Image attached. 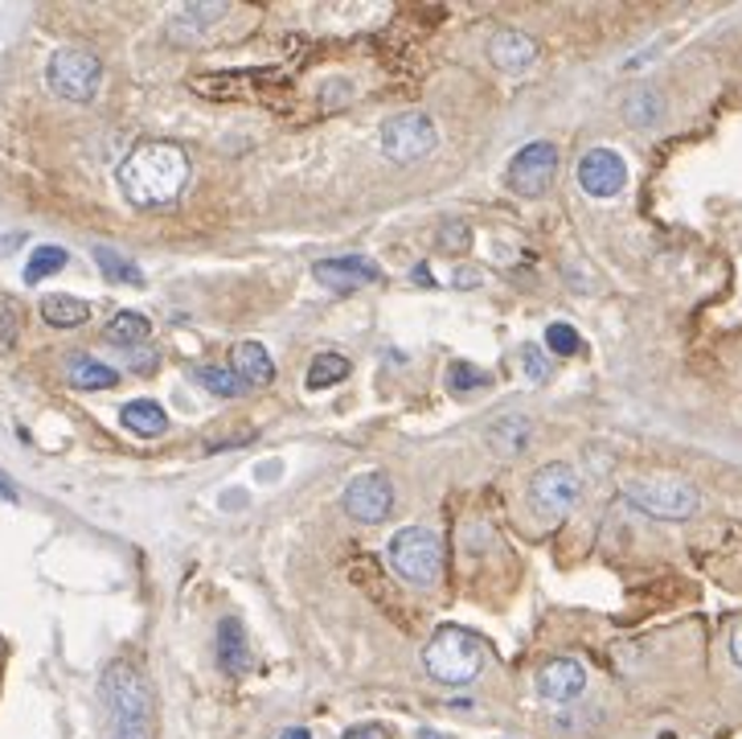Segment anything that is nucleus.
<instances>
[{
    "label": "nucleus",
    "instance_id": "obj_11",
    "mask_svg": "<svg viewBox=\"0 0 742 739\" xmlns=\"http://www.w3.org/2000/svg\"><path fill=\"white\" fill-rule=\"evenodd\" d=\"M574 173H578V186H583L587 198L607 202V198L623 193V186H628V160L619 157L616 148H604V144H599V148L583 153Z\"/></svg>",
    "mask_w": 742,
    "mask_h": 739
},
{
    "label": "nucleus",
    "instance_id": "obj_32",
    "mask_svg": "<svg viewBox=\"0 0 742 739\" xmlns=\"http://www.w3.org/2000/svg\"><path fill=\"white\" fill-rule=\"evenodd\" d=\"M345 739H390V731L382 724H357L345 731Z\"/></svg>",
    "mask_w": 742,
    "mask_h": 739
},
{
    "label": "nucleus",
    "instance_id": "obj_15",
    "mask_svg": "<svg viewBox=\"0 0 742 739\" xmlns=\"http://www.w3.org/2000/svg\"><path fill=\"white\" fill-rule=\"evenodd\" d=\"M484 440H488V448H493L496 457H505V460L521 457L529 444H533V419L521 415V411H505V415L488 419Z\"/></svg>",
    "mask_w": 742,
    "mask_h": 739
},
{
    "label": "nucleus",
    "instance_id": "obj_35",
    "mask_svg": "<svg viewBox=\"0 0 742 739\" xmlns=\"http://www.w3.org/2000/svg\"><path fill=\"white\" fill-rule=\"evenodd\" d=\"M730 658L742 670V625H734V632H730Z\"/></svg>",
    "mask_w": 742,
    "mask_h": 739
},
{
    "label": "nucleus",
    "instance_id": "obj_31",
    "mask_svg": "<svg viewBox=\"0 0 742 739\" xmlns=\"http://www.w3.org/2000/svg\"><path fill=\"white\" fill-rule=\"evenodd\" d=\"M521 362H526L529 382H546V378H550V358H546L538 346H521Z\"/></svg>",
    "mask_w": 742,
    "mask_h": 739
},
{
    "label": "nucleus",
    "instance_id": "obj_9",
    "mask_svg": "<svg viewBox=\"0 0 742 739\" xmlns=\"http://www.w3.org/2000/svg\"><path fill=\"white\" fill-rule=\"evenodd\" d=\"M578 493H583V481H578V472L571 464H546V469L533 472V481H529V502L538 514L546 518H566L574 505H578Z\"/></svg>",
    "mask_w": 742,
    "mask_h": 739
},
{
    "label": "nucleus",
    "instance_id": "obj_29",
    "mask_svg": "<svg viewBox=\"0 0 742 739\" xmlns=\"http://www.w3.org/2000/svg\"><path fill=\"white\" fill-rule=\"evenodd\" d=\"M546 349H550V354H558V358H571V354H578V329H574V325H566V321H554V325L546 329Z\"/></svg>",
    "mask_w": 742,
    "mask_h": 739
},
{
    "label": "nucleus",
    "instance_id": "obj_37",
    "mask_svg": "<svg viewBox=\"0 0 742 739\" xmlns=\"http://www.w3.org/2000/svg\"><path fill=\"white\" fill-rule=\"evenodd\" d=\"M0 497H4V502H16L13 485H9V481H4V477H0Z\"/></svg>",
    "mask_w": 742,
    "mask_h": 739
},
{
    "label": "nucleus",
    "instance_id": "obj_36",
    "mask_svg": "<svg viewBox=\"0 0 742 739\" xmlns=\"http://www.w3.org/2000/svg\"><path fill=\"white\" fill-rule=\"evenodd\" d=\"M279 739H312V736H308V727H288Z\"/></svg>",
    "mask_w": 742,
    "mask_h": 739
},
{
    "label": "nucleus",
    "instance_id": "obj_12",
    "mask_svg": "<svg viewBox=\"0 0 742 739\" xmlns=\"http://www.w3.org/2000/svg\"><path fill=\"white\" fill-rule=\"evenodd\" d=\"M533 691H538V698H546V703H574L578 694L587 691V670H583V661H574V658L546 661L538 670V678H533Z\"/></svg>",
    "mask_w": 742,
    "mask_h": 739
},
{
    "label": "nucleus",
    "instance_id": "obj_23",
    "mask_svg": "<svg viewBox=\"0 0 742 739\" xmlns=\"http://www.w3.org/2000/svg\"><path fill=\"white\" fill-rule=\"evenodd\" d=\"M349 378V358H340V354H321L316 362L308 366V391H328V387H337Z\"/></svg>",
    "mask_w": 742,
    "mask_h": 739
},
{
    "label": "nucleus",
    "instance_id": "obj_30",
    "mask_svg": "<svg viewBox=\"0 0 742 739\" xmlns=\"http://www.w3.org/2000/svg\"><path fill=\"white\" fill-rule=\"evenodd\" d=\"M16 333H21V316H16L13 300L0 296V349H9L16 341Z\"/></svg>",
    "mask_w": 742,
    "mask_h": 739
},
{
    "label": "nucleus",
    "instance_id": "obj_6",
    "mask_svg": "<svg viewBox=\"0 0 742 739\" xmlns=\"http://www.w3.org/2000/svg\"><path fill=\"white\" fill-rule=\"evenodd\" d=\"M386 555L406 583H423V587H427V583H435V575H439L443 542H439V535L427 530V526H406V530H398V535L390 538Z\"/></svg>",
    "mask_w": 742,
    "mask_h": 739
},
{
    "label": "nucleus",
    "instance_id": "obj_26",
    "mask_svg": "<svg viewBox=\"0 0 742 739\" xmlns=\"http://www.w3.org/2000/svg\"><path fill=\"white\" fill-rule=\"evenodd\" d=\"M94 259H99V268H103V276L115 283H144V276L136 271V264L132 259H124V255H115L111 247H94Z\"/></svg>",
    "mask_w": 742,
    "mask_h": 739
},
{
    "label": "nucleus",
    "instance_id": "obj_38",
    "mask_svg": "<svg viewBox=\"0 0 742 739\" xmlns=\"http://www.w3.org/2000/svg\"><path fill=\"white\" fill-rule=\"evenodd\" d=\"M418 739H451V736H443V731H435V727H423V731H418Z\"/></svg>",
    "mask_w": 742,
    "mask_h": 739
},
{
    "label": "nucleus",
    "instance_id": "obj_19",
    "mask_svg": "<svg viewBox=\"0 0 742 739\" xmlns=\"http://www.w3.org/2000/svg\"><path fill=\"white\" fill-rule=\"evenodd\" d=\"M623 120L632 127H656L665 120V94L656 87H636L623 103Z\"/></svg>",
    "mask_w": 742,
    "mask_h": 739
},
{
    "label": "nucleus",
    "instance_id": "obj_5",
    "mask_svg": "<svg viewBox=\"0 0 742 739\" xmlns=\"http://www.w3.org/2000/svg\"><path fill=\"white\" fill-rule=\"evenodd\" d=\"M46 82L49 91L66 99V103H91L94 94H99V82H103V63L94 58L91 49L66 46L49 58Z\"/></svg>",
    "mask_w": 742,
    "mask_h": 739
},
{
    "label": "nucleus",
    "instance_id": "obj_24",
    "mask_svg": "<svg viewBox=\"0 0 742 739\" xmlns=\"http://www.w3.org/2000/svg\"><path fill=\"white\" fill-rule=\"evenodd\" d=\"M193 378H198L210 394H217V399H231V394L243 391V382H238V374H234L231 366H193Z\"/></svg>",
    "mask_w": 742,
    "mask_h": 739
},
{
    "label": "nucleus",
    "instance_id": "obj_21",
    "mask_svg": "<svg viewBox=\"0 0 742 739\" xmlns=\"http://www.w3.org/2000/svg\"><path fill=\"white\" fill-rule=\"evenodd\" d=\"M42 316H46V325H54V329H78V325L91 316V304L70 296V292H54V296L42 300Z\"/></svg>",
    "mask_w": 742,
    "mask_h": 739
},
{
    "label": "nucleus",
    "instance_id": "obj_28",
    "mask_svg": "<svg viewBox=\"0 0 742 739\" xmlns=\"http://www.w3.org/2000/svg\"><path fill=\"white\" fill-rule=\"evenodd\" d=\"M435 243H439V251H451V255L468 251V247H472V226H468L464 219H448L439 226Z\"/></svg>",
    "mask_w": 742,
    "mask_h": 739
},
{
    "label": "nucleus",
    "instance_id": "obj_27",
    "mask_svg": "<svg viewBox=\"0 0 742 739\" xmlns=\"http://www.w3.org/2000/svg\"><path fill=\"white\" fill-rule=\"evenodd\" d=\"M493 378L484 374V370H476V366H468V362H456L448 370V391L451 394H472V391H484Z\"/></svg>",
    "mask_w": 742,
    "mask_h": 739
},
{
    "label": "nucleus",
    "instance_id": "obj_13",
    "mask_svg": "<svg viewBox=\"0 0 742 739\" xmlns=\"http://www.w3.org/2000/svg\"><path fill=\"white\" fill-rule=\"evenodd\" d=\"M312 276H316V283L333 288V292H353V288L373 283L382 271H378V264L366 259V255H340V259H321V264L312 268Z\"/></svg>",
    "mask_w": 742,
    "mask_h": 739
},
{
    "label": "nucleus",
    "instance_id": "obj_1",
    "mask_svg": "<svg viewBox=\"0 0 742 739\" xmlns=\"http://www.w3.org/2000/svg\"><path fill=\"white\" fill-rule=\"evenodd\" d=\"M120 189L139 210L177 202L189 186V157L172 141H144L120 160Z\"/></svg>",
    "mask_w": 742,
    "mask_h": 739
},
{
    "label": "nucleus",
    "instance_id": "obj_4",
    "mask_svg": "<svg viewBox=\"0 0 742 739\" xmlns=\"http://www.w3.org/2000/svg\"><path fill=\"white\" fill-rule=\"evenodd\" d=\"M623 497L636 510L668 522L694 518L701 510V493L689 481H681V477H632V481H623Z\"/></svg>",
    "mask_w": 742,
    "mask_h": 739
},
{
    "label": "nucleus",
    "instance_id": "obj_10",
    "mask_svg": "<svg viewBox=\"0 0 742 739\" xmlns=\"http://www.w3.org/2000/svg\"><path fill=\"white\" fill-rule=\"evenodd\" d=\"M340 505H345L349 518L366 522V526L386 522L390 510H394V485H390L386 472H361V477H353V481L345 485Z\"/></svg>",
    "mask_w": 742,
    "mask_h": 739
},
{
    "label": "nucleus",
    "instance_id": "obj_16",
    "mask_svg": "<svg viewBox=\"0 0 742 739\" xmlns=\"http://www.w3.org/2000/svg\"><path fill=\"white\" fill-rule=\"evenodd\" d=\"M231 370L238 374V382H250V387H267V382L276 378V362H271V354H267L259 341H243V346H234Z\"/></svg>",
    "mask_w": 742,
    "mask_h": 739
},
{
    "label": "nucleus",
    "instance_id": "obj_14",
    "mask_svg": "<svg viewBox=\"0 0 742 739\" xmlns=\"http://www.w3.org/2000/svg\"><path fill=\"white\" fill-rule=\"evenodd\" d=\"M488 63L505 75H526L538 63V42L521 30H496L488 37Z\"/></svg>",
    "mask_w": 742,
    "mask_h": 739
},
{
    "label": "nucleus",
    "instance_id": "obj_22",
    "mask_svg": "<svg viewBox=\"0 0 742 739\" xmlns=\"http://www.w3.org/2000/svg\"><path fill=\"white\" fill-rule=\"evenodd\" d=\"M148 337H153V325H148V316H144V313L111 316V325H108V341H111V346L136 349V346H144Z\"/></svg>",
    "mask_w": 742,
    "mask_h": 739
},
{
    "label": "nucleus",
    "instance_id": "obj_18",
    "mask_svg": "<svg viewBox=\"0 0 742 739\" xmlns=\"http://www.w3.org/2000/svg\"><path fill=\"white\" fill-rule=\"evenodd\" d=\"M217 661H222L226 674H243L247 670V632H243V625L234 616H226L217 625Z\"/></svg>",
    "mask_w": 742,
    "mask_h": 739
},
{
    "label": "nucleus",
    "instance_id": "obj_7",
    "mask_svg": "<svg viewBox=\"0 0 742 739\" xmlns=\"http://www.w3.org/2000/svg\"><path fill=\"white\" fill-rule=\"evenodd\" d=\"M378 144L394 165H415V160L431 157L435 144H439V132H435L431 115L423 111H398L390 115L386 124L378 127Z\"/></svg>",
    "mask_w": 742,
    "mask_h": 739
},
{
    "label": "nucleus",
    "instance_id": "obj_2",
    "mask_svg": "<svg viewBox=\"0 0 742 739\" xmlns=\"http://www.w3.org/2000/svg\"><path fill=\"white\" fill-rule=\"evenodd\" d=\"M108 710V739H148L153 727V694L132 661H111L99 682Z\"/></svg>",
    "mask_w": 742,
    "mask_h": 739
},
{
    "label": "nucleus",
    "instance_id": "obj_17",
    "mask_svg": "<svg viewBox=\"0 0 742 739\" xmlns=\"http://www.w3.org/2000/svg\"><path fill=\"white\" fill-rule=\"evenodd\" d=\"M120 419H124L127 432H136V436H144V440H156V436H165V432H169V415H165V407L153 403V399H136V403H127V407L120 411Z\"/></svg>",
    "mask_w": 742,
    "mask_h": 739
},
{
    "label": "nucleus",
    "instance_id": "obj_20",
    "mask_svg": "<svg viewBox=\"0 0 742 739\" xmlns=\"http://www.w3.org/2000/svg\"><path fill=\"white\" fill-rule=\"evenodd\" d=\"M66 378H70V387H78V391H111V387L120 382V374H115L111 366H103L99 358H87V354L70 358Z\"/></svg>",
    "mask_w": 742,
    "mask_h": 739
},
{
    "label": "nucleus",
    "instance_id": "obj_33",
    "mask_svg": "<svg viewBox=\"0 0 742 739\" xmlns=\"http://www.w3.org/2000/svg\"><path fill=\"white\" fill-rule=\"evenodd\" d=\"M222 13H226V4H214V9H186V16H181V21H198V25H210V21H217Z\"/></svg>",
    "mask_w": 742,
    "mask_h": 739
},
{
    "label": "nucleus",
    "instance_id": "obj_3",
    "mask_svg": "<svg viewBox=\"0 0 742 739\" xmlns=\"http://www.w3.org/2000/svg\"><path fill=\"white\" fill-rule=\"evenodd\" d=\"M484 661H488V649L480 637H472L468 629H439L427 641L423 649V670L439 682V686H468V682H476L480 670H484Z\"/></svg>",
    "mask_w": 742,
    "mask_h": 739
},
{
    "label": "nucleus",
    "instance_id": "obj_25",
    "mask_svg": "<svg viewBox=\"0 0 742 739\" xmlns=\"http://www.w3.org/2000/svg\"><path fill=\"white\" fill-rule=\"evenodd\" d=\"M66 259L70 255L63 251V247H37V251L30 255V264H25V283H42L46 276H54V271H63L66 268Z\"/></svg>",
    "mask_w": 742,
    "mask_h": 739
},
{
    "label": "nucleus",
    "instance_id": "obj_34",
    "mask_svg": "<svg viewBox=\"0 0 742 739\" xmlns=\"http://www.w3.org/2000/svg\"><path fill=\"white\" fill-rule=\"evenodd\" d=\"M16 247H25V235L13 231V235H0V255H13Z\"/></svg>",
    "mask_w": 742,
    "mask_h": 739
},
{
    "label": "nucleus",
    "instance_id": "obj_8",
    "mask_svg": "<svg viewBox=\"0 0 742 739\" xmlns=\"http://www.w3.org/2000/svg\"><path fill=\"white\" fill-rule=\"evenodd\" d=\"M554 173H558V148L550 141H529L526 148H517V157L509 160V169H505V186L509 193L517 198H541L546 189L554 186Z\"/></svg>",
    "mask_w": 742,
    "mask_h": 739
}]
</instances>
